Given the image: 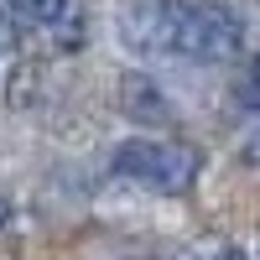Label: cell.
Returning <instances> with one entry per match:
<instances>
[{
	"mask_svg": "<svg viewBox=\"0 0 260 260\" xmlns=\"http://www.w3.org/2000/svg\"><path fill=\"white\" fill-rule=\"evenodd\" d=\"M130 52H172L187 62H229L245 47V21L224 0H136L120 16Z\"/></svg>",
	"mask_w": 260,
	"mask_h": 260,
	"instance_id": "obj_1",
	"label": "cell"
},
{
	"mask_svg": "<svg viewBox=\"0 0 260 260\" xmlns=\"http://www.w3.org/2000/svg\"><path fill=\"white\" fill-rule=\"evenodd\" d=\"M110 167L151 192H187L203 172V151L187 141H172V136H130L115 146Z\"/></svg>",
	"mask_w": 260,
	"mask_h": 260,
	"instance_id": "obj_2",
	"label": "cell"
},
{
	"mask_svg": "<svg viewBox=\"0 0 260 260\" xmlns=\"http://www.w3.org/2000/svg\"><path fill=\"white\" fill-rule=\"evenodd\" d=\"M120 104H125V115L141 120V125H151L156 115H172L167 94H161L151 78H141V73H125V78H120Z\"/></svg>",
	"mask_w": 260,
	"mask_h": 260,
	"instance_id": "obj_3",
	"label": "cell"
},
{
	"mask_svg": "<svg viewBox=\"0 0 260 260\" xmlns=\"http://www.w3.org/2000/svg\"><path fill=\"white\" fill-rule=\"evenodd\" d=\"M11 11L37 31H68L73 21V0H11Z\"/></svg>",
	"mask_w": 260,
	"mask_h": 260,
	"instance_id": "obj_4",
	"label": "cell"
},
{
	"mask_svg": "<svg viewBox=\"0 0 260 260\" xmlns=\"http://www.w3.org/2000/svg\"><path fill=\"white\" fill-rule=\"evenodd\" d=\"M240 104L260 115V57H255L250 68H245V83H240Z\"/></svg>",
	"mask_w": 260,
	"mask_h": 260,
	"instance_id": "obj_5",
	"label": "cell"
},
{
	"mask_svg": "<svg viewBox=\"0 0 260 260\" xmlns=\"http://www.w3.org/2000/svg\"><path fill=\"white\" fill-rule=\"evenodd\" d=\"M240 156H245L250 167H260V125H255L250 136H245V146H240Z\"/></svg>",
	"mask_w": 260,
	"mask_h": 260,
	"instance_id": "obj_6",
	"label": "cell"
},
{
	"mask_svg": "<svg viewBox=\"0 0 260 260\" xmlns=\"http://www.w3.org/2000/svg\"><path fill=\"white\" fill-rule=\"evenodd\" d=\"M11 47H16V26H11V16L0 11V57H6Z\"/></svg>",
	"mask_w": 260,
	"mask_h": 260,
	"instance_id": "obj_7",
	"label": "cell"
},
{
	"mask_svg": "<svg viewBox=\"0 0 260 260\" xmlns=\"http://www.w3.org/2000/svg\"><path fill=\"white\" fill-rule=\"evenodd\" d=\"M6 224H11V198L0 192V229H6Z\"/></svg>",
	"mask_w": 260,
	"mask_h": 260,
	"instance_id": "obj_8",
	"label": "cell"
}]
</instances>
